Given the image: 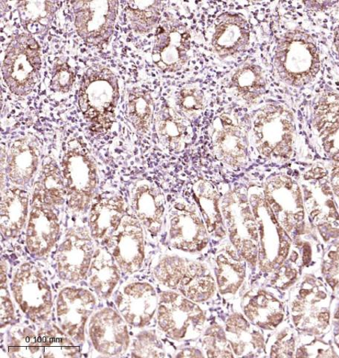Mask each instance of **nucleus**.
Here are the masks:
<instances>
[{"label": "nucleus", "instance_id": "nucleus-1", "mask_svg": "<svg viewBox=\"0 0 339 358\" xmlns=\"http://www.w3.org/2000/svg\"><path fill=\"white\" fill-rule=\"evenodd\" d=\"M77 97L90 131L96 134H107L114 124L120 97L114 72L101 64L90 66L84 74Z\"/></svg>", "mask_w": 339, "mask_h": 358}, {"label": "nucleus", "instance_id": "nucleus-2", "mask_svg": "<svg viewBox=\"0 0 339 358\" xmlns=\"http://www.w3.org/2000/svg\"><path fill=\"white\" fill-rule=\"evenodd\" d=\"M274 66L279 80L288 85L301 87L312 83L321 69L313 38L299 29L285 33L278 42Z\"/></svg>", "mask_w": 339, "mask_h": 358}, {"label": "nucleus", "instance_id": "nucleus-3", "mask_svg": "<svg viewBox=\"0 0 339 358\" xmlns=\"http://www.w3.org/2000/svg\"><path fill=\"white\" fill-rule=\"evenodd\" d=\"M66 199L71 209L84 210L93 196L98 182V168L82 138L66 143L61 162Z\"/></svg>", "mask_w": 339, "mask_h": 358}, {"label": "nucleus", "instance_id": "nucleus-4", "mask_svg": "<svg viewBox=\"0 0 339 358\" xmlns=\"http://www.w3.org/2000/svg\"><path fill=\"white\" fill-rule=\"evenodd\" d=\"M41 65V50L35 37L29 32L14 37L2 64L3 80L10 91L17 96H28L39 80Z\"/></svg>", "mask_w": 339, "mask_h": 358}, {"label": "nucleus", "instance_id": "nucleus-5", "mask_svg": "<svg viewBox=\"0 0 339 358\" xmlns=\"http://www.w3.org/2000/svg\"><path fill=\"white\" fill-rule=\"evenodd\" d=\"M256 148L266 159L287 160L292 155L295 126L292 112L268 105L255 115L253 126Z\"/></svg>", "mask_w": 339, "mask_h": 358}, {"label": "nucleus", "instance_id": "nucleus-6", "mask_svg": "<svg viewBox=\"0 0 339 358\" xmlns=\"http://www.w3.org/2000/svg\"><path fill=\"white\" fill-rule=\"evenodd\" d=\"M70 3L78 36L90 46L105 49L114 32L119 2L116 0H79Z\"/></svg>", "mask_w": 339, "mask_h": 358}, {"label": "nucleus", "instance_id": "nucleus-7", "mask_svg": "<svg viewBox=\"0 0 339 358\" xmlns=\"http://www.w3.org/2000/svg\"><path fill=\"white\" fill-rule=\"evenodd\" d=\"M190 49V35L186 27L164 24L156 32L153 62L164 73L177 72L188 62Z\"/></svg>", "mask_w": 339, "mask_h": 358}, {"label": "nucleus", "instance_id": "nucleus-8", "mask_svg": "<svg viewBox=\"0 0 339 358\" xmlns=\"http://www.w3.org/2000/svg\"><path fill=\"white\" fill-rule=\"evenodd\" d=\"M93 238L86 228L66 233L56 256L61 275L76 281L87 274L96 252Z\"/></svg>", "mask_w": 339, "mask_h": 358}, {"label": "nucleus", "instance_id": "nucleus-9", "mask_svg": "<svg viewBox=\"0 0 339 358\" xmlns=\"http://www.w3.org/2000/svg\"><path fill=\"white\" fill-rule=\"evenodd\" d=\"M107 250L123 271H135L144 260V234L140 222L126 215L119 228L105 241Z\"/></svg>", "mask_w": 339, "mask_h": 358}, {"label": "nucleus", "instance_id": "nucleus-10", "mask_svg": "<svg viewBox=\"0 0 339 358\" xmlns=\"http://www.w3.org/2000/svg\"><path fill=\"white\" fill-rule=\"evenodd\" d=\"M60 224L52 207L42 199L33 194L27 229V244L33 255L43 257L47 255L58 241Z\"/></svg>", "mask_w": 339, "mask_h": 358}, {"label": "nucleus", "instance_id": "nucleus-11", "mask_svg": "<svg viewBox=\"0 0 339 358\" xmlns=\"http://www.w3.org/2000/svg\"><path fill=\"white\" fill-rule=\"evenodd\" d=\"M250 43V26L243 16L226 13L217 18L211 45L221 59L237 57L246 50Z\"/></svg>", "mask_w": 339, "mask_h": 358}, {"label": "nucleus", "instance_id": "nucleus-12", "mask_svg": "<svg viewBox=\"0 0 339 358\" xmlns=\"http://www.w3.org/2000/svg\"><path fill=\"white\" fill-rule=\"evenodd\" d=\"M40 162V145L33 134L17 139L7 156L6 173L10 181L25 186L36 176Z\"/></svg>", "mask_w": 339, "mask_h": 358}, {"label": "nucleus", "instance_id": "nucleus-13", "mask_svg": "<svg viewBox=\"0 0 339 358\" xmlns=\"http://www.w3.org/2000/svg\"><path fill=\"white\" fill-rule=\"evenodd\" d=\"M115 311L106 310L92 319L89 334L96 347L101 353L117 355L126 345V329Z\"/></svg>", "mask_w": 339, "mask_h": 358}, {"label": "nucleus", "instance_id": "nucleus-14", "mask_svg": "<svg viewBox=\"0 0 339 358\" xmlns=\"http://www.w3.org/2000/svg\"><path fill=\"white\" fill-rule=\"evenodd\" d=\"M126 213L124 201L118 195L100 196L89 212L90 232L96 240L105 241L120 226Z\"/></svg>", "mask_w": 339, "mask_h": 358}, {"label": "nucleus", "instance_id": "nucleus-15", "mask_svg": "<svg viewBox=\"0 0 339 358\" xmlns=\"http://www.w3.org/2000/svg\"><path fill=\"white\" fill-rule=\"evenodd\" d=\"M214 127L213 141L218 159L233 167L242 166L246 162V149L240 128L227 116L217 119Z\"/></svg>", "mask_w": 339, "mask_h": 358}, {"label": "nucleus", "instance_id": "nucleus-16", "mask_svg": "<svg viewBox=\"0 0 339 358\" xmlns=\"http://www.w3.org/2000/svg\"><path fill=\"white\" fill-rule=\"evenodd\" d=\"M131 206L135 215L152 234H156L162 226L164 199L155 185L142 181L135 186Z\"/></svg>", "mask_w": 339, "mask_h": 358}, {"label": "nucleus", "instance_id": "nucleus-17", "mask_svg": "<svg viewBox=\"0 0 339 358\" xmlns=\"http://www.w3.org/2000/svg\"><path fill=\"white\" fill-rule=\"evenodd\" d=\"M29 196L27 190L11 187L3 194L1 231L6 238L18 236L28 220Z\"/></svg>", "mask_w": 339, "mask_h": 358}, {"label": "nucleus", "instance_id": "nucleus-18", "mask_svg": "<svg viewBox=\"0 0 339 358\" xmlns=\"http://www.w3.org/2000/svg\"><path fill=\"white\" fill-rule=\"evenodd\" d=\"M156 129L161 143L172 151L183 150L190 138L188 122L172 108H164L157 114Z\"/></svg>", "mask_w": 339, "mask_h": 358}, {"label": "nucleus", "instance_id": "nucleus-19", "mask_svg": "<svg viewBox=\"0 0 339 358\" xmlns=\"http://www.w3.org/2000/svg\"><path fill=\"white\" fill-rule=\"evenodd\" d=\"M33 194L38 195L51 207L61 206L65 203L66 189L61 168L51 158L45 159L39 180L33 187Z\"/></svg>", "mask_w": 339, "mask_h": 358}, {"label": "nucleus", "instance_id": "nucleus-20", "mask_svg": "<svg viewBox=\"0 0 339 358\" xmlns=\"http://www.w3.org/2000/svg\"><path fill=\"white\" fill-rule=\"evenodd\" d=\"M17 9L22 27L31 35H39L51 26L59 2L19 1Z\"/></svg>", "mask_w": 339, "mask_h": 358}, {"label": "nucleus", "instance_id": "nucleus-21", "mask_svg": "<svg viewBox=\"0 0 339 358\" xmlns=\"http://www.w3.org/2000/svg\"><path fill=\"white\" fill-rule=\"evenodd\" d=\"M117 264L107 250H96L89 268V284L98 294L109 296L119 278Z\"/></svg>", "mask_w": 339, "mask_h": 358}, {"label": "nucleus", "instance_id": "nucleus-22", "mask_svg": "<svg viewBox=\"0 0 339 358\" xmlns=\"http://www.w3.org/2000/svg\"><path fill=\"white\" fill-rule=\"evenodd\" d=\"M266 80L261 66L246 64L237 69L232 78V87L236 94L253 103L265 92Z\"/></svg>", "mask_w": 339, "mask_h": 358}, {"label": "nucleus", "instance_id": "nucleus-23", "mask_svg": "<svg viewBox=\"0 0 339 358\" xmlns=\"http://www.w3.org/2000/svg\"><path fill=\"white\" fill-rule=\"evenodd\" d=\"M163 8L160 1H128L124 11L133 31L146 35L159 24Z\"/></svg>", "mask_w": 339, "mask_h": 358}, {"label": "nucleus", "instance_id": "nucleus-24", "mask_svg": "<svg viewBox=\"0 0 339 358\" xmlns=\"http://www.w3.org/2000/svg\"><path fill=\"white\" fill-rule=\"evenodd\" d=\"M154 104L151 94L140 88L130 92L128 116L135 130L141 134L148 133L153 119Z\"/></svg>", "mask_w": 339, "mask_h": 358}, {"label": "nucleus", "instance_id": "nucleus-25", "mask_svg": "<svg viewBox=\"0 0 339 358\" xmlns=\"http://www.w3.org/2000/svg\"><path fill=\"white\" fill-rule=\"evenodd\" d=\"M178 106L188 117H197L205 107L204 94L195 85H186L180 90Z\"/></svg>", "mask_w": 339, "mask_h": 358}, {"label": "nucleus", "instance_id": "nucleus-26", "mask_svg": "<svg viewBox=\"0 0 339 358\" xmlns=\"http://www.w3.org/2000/svg\"><path fill=\"white\" fill-rule=\"evenodd\" d=\"M75 81V73L72 66L66 62H56L53 67L50 87L56 93H69Z\"/></svg>", "mask_w": 339, "mask_h": 358}, {"label": "nucleus", "instance_id": "nucleus-27", "mask_svg": "<svg viewBox=\"0 0 339 358\" xmlns=\"http://www.w3.org/2000/svg\"><path fill=\"white\" fill-rule=\"evenodd\" d=\"M333 48L339 61V27L336 28L334 31Z\"/></svg>", "mask_w": 339, "mask_h": 358}]
</instances>
